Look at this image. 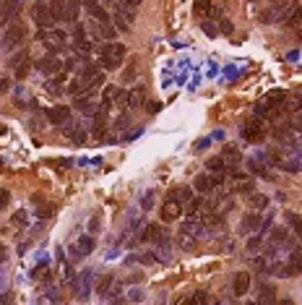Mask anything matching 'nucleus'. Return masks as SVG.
Listing matches in <instances>:
<instances>
[{
  "instance_id": "obj_18",
  "label": "nucleus",
  "mask_w": 302,
  "mask_h": 305,
  "mask_svg": "<svg viewBox=\"0 0 302 305\" xmlns=\"http://www.w3.org/2000/svg\"><path fill=\"white\" fill-rule=\"evenodd\" d=\"M146 102V89H133L131 94H128V105L131 107H138V105H144Z\"/></svg>"
},
{
  "instance_id": "obj_45",
  "label": "nucleus",
  "mask_w": 302,
  "mask_h": 305,
  "mask_svg": "<svg viewBox=\"0 0 302 305\" xmlns=\"http://www.w3.org/2000/svg\"><path fill=\"white\" fill-rule=\"evenodd\" d=\"M104 3H112V0H104Z\"/></svg>"
},
{
  "instance_id": "obj_29",
  "label": "nucleus",
  "mask_w": 302,
  "mask_h": 305,
  "mask_svg": "<svg viewBox=\"0 0 302 305\" xmlns=\"http://www.w3.org/2000/svg\"><path fill=\"white\" fill-rule=\"evenodd\" d=\"M289 266H292L295 271H300V269H302V251H300V248H295V253H292V264H289Z\"/></svg>"
},
{
  "instance_id": "obj_1",
  "label": "nucleus",
  "mask_w": 302,
  "mask_h": 305,
  "mask_svg": "<svg viewBox=\"0 0 302 305\" xmlns=\"http://www.w3.org/2000/svg\"><path fill=\"white\" fill-rule=\"evenodd\" d=\"M292 10H295L292 0H271L269 10H263L261 21H263V24H276V21H284L289 13H292Z\"/></svg>"
},
{
  "instance_id": "obj_21",
  "label": "nucleus",
  "mask_w": 302,
  "mask_h": 305,
  "mask_svg": "<svg viewBox=\"0 0 302 305\" xmlns=\"http://www.w3.org/2000/svg\"><path fill=\"white\" fill-rule=\"evenodd\" d=\"M208 10H211V0H195V3H193V13H195V16L203 18Z\"/></svg>"
},
{
  "instance_id": "obj_36",
  "label": "nucleus",
  "mask_w": 302,
  "mask_h": 305,
  "mask_svg": "<svg viewBox=\"0 0 302 305\" xmlns=\"http://www.w3.org/2000/svg\"><path fill=\"white\" fill-rule=\"evenodd\" d=\"M52 211H55V206H52V203H50V206H42V209H39L37 214H39V217H50Z\"/></svg>"
},
{
  "instance_id": "obj_14",
  "label": "nucleus",
  "mask_w": 302,
  "mask_h": 305,
  "mask_svg": "<svg viewBox=\"0 0 302 305\" xmlns=\"http://www.w3.org/2000/svg\"><path fill=\"white\" fill-rule=\"evenodd\" d=\"M219 156L224 159V167H235L237 162H242V159H240V149H237V146H224V152L219 154Z\"/></svg>"
},
{
  "instance_id": "obj_39",
  "label": "nucleus",
  "mask_w": 302,
  "mask_h": 305,
  "mask_svg": "<svg viewBox=\"0 0 302 305\" xmlns=\"http://www.w3.org/2000/svg\"><path fill=\"white\" fill-rule=\"evenodd\" d=\"M159 110H161L159 102H151V105H149V112H159Z\"/></svg>"
},
{
  "instance_id": "obj_12",
  "label": "nucleus",
  "mask_w": 302,
  "mask_h": 305,
  "mask_svg": "<svg viewBox=\"0 0 302 305\" xmlns=\"http://www.w3.org/2000/svg\"><path fill=\"white\" fill-rule=\"evenodd\" d=\"M18 5H21V0H0V24H5V21L13 18Z\"/></svg>"
},
{
  "instance_id": "obj_38",
  "label": "nucleus",
  "mask_w": 302,
  "mask_h": 305,
  "mask_svg": "<svg viewBox=\"0 0 302 305\" xmlns=\"http://www.w3.org/2000/svg\"><path fill=\"white\" fill-rule=\"evenodd\" d=\"M110 282H112V277H110V274H107V277H104V279H102V287H99V290H102V292H104V290H107V285H110Z\"/></svg>"
},
{
  "instance_id": "obj_7",
  "label": "nucleus",
  "mask_w": 302,
  "mask_h": 305,
  "mask_svg": "<svg viewBox=\"0 0 302 305\" xmlns=\"http://www.w3.org/2000/svg\"><path fill=\"white\" fill-rule=\"evenodd\" d=\"M180 214H182V203L172 201V198H167L164 203H161V219L164 222H175Z\"/></svg>"
},
{
  "instance_id": "obj_19",
  "label": "nucleus",
  "mask_w": 302,
  "mask_h": 305,
  "mask_svg": "<svg viewBox=\"0 0 302 305\" xmlns=\"http://www.w3.org/2000/svg\"><path fill=\"white\" fill-rule=\"evenodd\" d=\"M258 224H261V217H258V214H248V217L242 219V232H253V230H258Z\"/></svg>"
},
{
  "instance_id": "obj_33",
  "label": "nucleus",
  "mask_w": 302,
  "mask_h": 305,
  "mask_svg": "<svg viewBox=\"0 0 302 305\" xmlns=\"http://www.w3.org/2000/svg\"><path fill=\"white\" fill-rule=\"evenodd\" d=\"M8 201H10V193L0 188V209H5V206H8Z\"/></svg>"
},
{
  "instance_id": "obj_34",
  "label": "nucleus",
  "mask_w": 302,
  "mask_h": 305,
  "mask_svg": "<svg viewBox=\"0 0 302 305\" xmlns=\"http://www.w3.org/2000/svg\"><path fill=\"white\" fill-rule=\"evenodd\" d=\"M208 300V295H206V292H195V295L190 298V303H206Z\"/></svg>"
},
{
  "instance_id": "obj_3",
  "label": "nucleus",
  "mask_w": 302,
  "mask_h": 305,
  "mask_svg": "<svg viewBox=\"0 0 302 305\" xmlns=\"http://www.w3.org/2000/svg\"><path fill=\"white\" fill-rule=\"evenodd\" d=\"M31 18H34V24H37L39 29H50L55 24V13H52V5H50V0H37L31 8Z\"/></svg>"
},
{
  "instance_id": "obj_25",
  "label": "nucleus",
  "mask_w": 302,
  "mask_h": 305,
  "mask_svg": "<svg viewBox=\"0 0 302 305\" xmlns=\"http://www.w3.org/2000/svg\"><path fill=\"white\" fill-rule=\"evenodd\" d=\"M261 303H276V295H274V287H269V285H263V290H261V298H258Z\"/></svg>"
},
{
  "instance_id": "obj_20",
  "label": "nucleus",
  "mask_w": 302,
  "mask_h": 305,
  "mask_svg": "<svg viewBox=\"0 0 302 305\" xmlns=\"http://www.w3.org/2000/svg\"><path fill=\"white\" fill-rule=\"evenodd\" d=\"M91 248H94V240H91V237H81V240L76 243V253L78 256H89Z\"/></svg>"
},
{
  "instance_id": "obj_40",
  "label": "nucleus",
  "mask_w": 302,
  "mask_h": 305,
  "mask_svg": "<svg viewBox=\"0 0 302 305\" xmlns=\"http://www.w3.org/2000/svg\"><path fill=\"white\" fill-rule=\"evenodd\" d=\"M89 230H91V232H97V230H99V219H91V224H89Z\"/></svg>"
},
{
  "instance_id": "obj_4",
  "label": "nucleus",
  "mask_w": 302,
  "mask_h": 305,
  "mask_svg": "<svg viewBox=\"0 0 302 305\" xmlns=\"http://www.w3.org/2000/svg\"><path fill=\"white\" fill-rule=\"evenodd\" d=\"M24 39H26V29H24V24H18V21H16V24H10L8 31H5L3 47H5V50H13L16 44H21Z\"/></svg>"
},
{
  "instance_id": "obj_11",
  "label": "nucleus",
  "mask_w": 302,
  "mask_h": 305,
  "mask_svg": "<svg viewBox=\"0 0 302 305\" xmlns=\"http://www.w3.org/2000/svg\"><path fill=\"white\" fill-rule=\"evenodd\" d=\"M47 118L55 123V126H63V123L71 118V107H65V105H55L47 110Z\"/></svg>"
},
{
  "instance_id": "obj_17",
  "label": "nucleus",
  "mask_w": 302,
  "mask_h": 305,
  "mask_svg": "<svg viewBox=\"0 0 302 305\" xmlns=\"http://www.w3.org/2000/svg\"><path fill=\"white\" fill-rule=\"evenodd\" d=\"M39 71H44V73H57V71H60V60H57V58H52V55H50V58H44L42 63H39Z\"/></svg>"
},
{
  "instance_id": "obj_42",
  "label": "nucleus",
  "mask_w": 302,
  "mask_h": 305,
  "mask_svg": "<svg viewBox=\"0 0 302 305\" xmlns=\"http://www.w3.org/2000/svg\"><path fill=\"white\" fill-rule=\"evenodd\" d=\"M208 141H211V139H201L198 144H195V149H203V146H208Z\"/></svg>"
},
{
  "instance_id": "obj_10",
  "label": "nucleus",
  "mask_w": 302,
  "mask_h": 305,
  "mask_svg": "<svg viewBox=\"0 0 302 305\" xmlns=\"http://www.w3.org/2000/svg\"><path fill=\"white\" fill-rule=\"evenodd\" d=\"M222 177L224 175H214V177L211 175H198L193 185H195V190H201V193H208V190H211L216 183H222Z\"/></svg>"
},
{
  "instance_id": "obj_22",
  "label": "nucleus",
  "mask_w": 302,
  "mask_h": 305,
  "mask_svg": "<svg viewBox=\"0 0 302 305\" xmlns=\"http://www.w3.org/2000/svg\"><path fill=\"white\" fill-rule=\"evenodd\" d=\"M169 198L177 201V203H188V201H190V190H188V188H175V190L169 193Z\"/></svg>"
},
{
  "instance_id": "obj_24",
  "label": "nucleus",
  "mask_w": 302,
  "mask_h": 305,
  "mask_svg": "<svg viewBox=\"0 0 302 305\" xmlns=\"http://www.w3.org/2000/svg\"><path fill=\"white\" fill-rule=\"evenodd\" d=\"M76 107H78V110H84V112H89V115H94V112H97V110H94V102H91L89 97L76 99Z\"/></svg>"
},
{
  "instance_id": "obj_8",
  "label": "nucleus",
  "mask_w": 302,
  "mask_h": 305,
  "mask_svg": "<svg viewBox=\"0 0 302 305\" xmlns=\"http://www.w3.org/2000/svg\"><path fill=\"white\" fill-rule=\"evenodd\" d=\"M39 39L47 44L50 50H60L63 44H65V34H63V31H42Z\"/></svg>"
},
{
  "instance_id": "obj_43",
  "label": "nucleus",
  "mask_w": 302,
  "mask_h": 305,
  "mask_svg": "<svg viewBox=\"0 0 302 305\" xmlns=\"http://www.w3.org/2000/svg\"><path fill=\"white\" fill-rule=\"evenodd\" d=\"M123 3H128V5H138L141 0H123Z\"/></svg>"
},
{
  "instance_id": "obj_5",
  "label": "nucleus",
  "mask_w": 302,
  "mask_h": 305,
  "mask_svg": "<svg viewBox=\"0 0 302 305\" xmlns=\"http://www.w3.org/2000/svg\"><path fill=\"white\" fill-rule=\"evenodd\" d=\"M84 8H86V13L97 21V24H102V26H107L110 24V13L104 10V5H99L97 0H84Z\"/></svg>"
},
{
  "instance_id": "obj_9",
  "label": "nucleus",
  "mask_w": 302,
  "mask_h": 305,
  "mask_svg": "<svg viewBox=\"0 0 302 305\" xmlns=\"http://www.w3.org/2000/svg\"><path fill=\"white\" fill-rule=\"evenodd\" d=\"M248 290H250V274L248 271H237L235 279H232V292L235 295H245Z\"/></svg>"
},
{
  "instance_id": "obj_2",
  "label": "nucleus",
  "mask_w": 302,
  "mask_h": 305,
  "mask_svg": "<svg viewBox=\"0 0 302 305\" xmlns=\"http://www.w3.org/2000/svg\"><path fill=\"white\" fill-rule=\"evenodd\" d=\"M125 52H128L125 44H120V42H107V44H102V50H99L104 68H118L125 58Z\"/></svg>"
},
{
  "instance_id": "obj_35",
  "label": "nucleus",
  "mask_w": 302,
  "mask_h": 305,
  "mask_svg": "<svg viewBox=\"0 0 302 305\" xmlns=\"http://www.w3.org/2000/svg\"><path fill=\"white\" fill-rule=\"evenodd\" d=\"M219 29H222V31H227V34H229V31H232V24H229V21H224L222 16H219Z\"/></svg>"
},
{
  "instance_id": "obj_28",
  "label": "nucleus",
  "mask_w": 302,
  "mask_h": 305,
  "mask_svg": "<svg viewBox=\"0 0 302 305\" xmlns=\"http://www.w3.org/2000/svg\"><path fill=\"white\" fill-rule=\"evenodd\" d=\"M284 21H287V24L292 26V29H300V21H302V16H300V10L295 8L292 13H289V18H284Z\"/></svg>"
},
{
  "instance_id": "obj_32",
  "label": "nucleus",
  "mask_w": 302,
  "mask_h": 305,
  "mask_svg": "<svg viewBox=\"0 0 302 305\" xmlns=\"http://www.w3.org/2000/svg\"><path fill=\"white\" fill-rule=\"evenodd\" d=\"M266 203H269V198H266V196H258V193L253 196V206H255V209H263Z\"/></svg>"
},
{
  "instance_id": "obj_15",
  "label": "nucleus",
  "mask_w": 302,
  "mask_h": 305,
  "mask_svg": "<svg viewBox=\"0 0 302 305\" xmlns=\"http://www.w3.org/2000/svg\"><path fill=\"white\" fill-rule=\"evenodd\" d=\"M164 237V230L159 227V224H149V227L144 230V235H141V240H146V243H156V240H161Z\"/></svg>"
},
{
  "instance_id": "obj_30",
  "label": "nucleus",
  "mask_w": 302,
  "mask_h": 305,
  "mask_svg": "<svg viewBox=\"0 0 302 305\" xmlns=\"http://www.w3.org/2000/svg\"><path fill=\"white\" fill-rule=\"evenodd\" d=\"M125 81H136V60H131V65H128V71H125Z\"/></svg>"
},
{
  "instance_id": "obj_6",
  "label": "nucleus",
  "mask_w": 302,
  "mask_h": 305,
  "mask_svg": "<svg viewBox=\"0 0 302 305\" xmlns=\"http://www.w3.org/2000/svg\"><path fill=\"white\" fill-rule=\"evenodd\" d=\"M242 139L250 141V144H258L263 139V126H261L258 118H253V120H248L245 126H242Z\"/></svg>"
},
{
  "instance_id": "obj_16",
  "label": "nucleus",
  "mask_w": 302,
  "mask_h": 305,
  "mask_svg": "<svg viewBox=\"0 0 302 305\" xmlns=\"http://www.w3.org/2000/svg\"><path fill=\"white\" fill-rule=\"evenodd\" d=\"M63 126H65V123H63ZM63 133H65V136H68V139H71L73 144H86V133L81 131V128H73V126H65V128H63Z\"/></svg>"
},
{
  "instance_id": "obj_23",
  "label": "nucleus",
  "mask_w": 302,
  "mask_h": 305,
  "mask_svg": "<svg viewBox=\"0 0 302 305\" xmlns=\"http://www.w3.org/2000/svg\"><path fill=\"white\" fill-rule=\"evenodd\" d=\"M31 58H26V60H21L18 65H16V78H18V81H21V78H26L29 76V71H31Z\"/></svg>"
},
{
  "instance_id": "obj_27",
  "label": "nucleus",
  "mask_w": 302,
  "mask_h": 305,
  "mask_svg": "<svg viewBox=\"0 0 302 305\" xmlns=\"http://www.w3.org/2000/svg\"><path fill=\"white\" fill-rule=\"evenodd\" d=\"M248 164H250V169H253L255 175H261V177H271V175H269V169H266L263 164H258V162H255V159H250Z\"/></svg>"
},
{
  "instance_id": "obj_26",
  "label": "nucleus",
  "mask_w": 302,
  "mask_h": 305,
  "mask_svg": "<svg viewBox=\"0 0 302 305\" xmlns=\"http://www.w3.org/2000/svg\"><path fill=\"white\" fill-rule=\"evenodd\" d=\"M206 164H208V169H214V172H222V169H227L222 156H211V159H208Z\"/></svg>"
},
{
  "instance_id": "obj_13",
  "label": "nucleus",
  "mask_w": 302,
  "mask_h": 305,
  "mask_svg": "<svg viewBox=\"0 0 302 305\" xmlns=\"http://www.w3.org/2000/svg\"><path fill=\"white\" fill-rule=\"evenodd\" d=\"M73 42H76V50H81V52H86V50H91V39L86 37V26H76V31H73Z\"/></svg>"
},
{
  "instance_id": "obj_31",
  "label": "nucleus",
  "mask_w": 302,
  "mask_h": 305,
  "mask_svg": "<svg viewBox=\"0 0 302 305\" xmlns=\"http://www.w3.org/2000/svg\"><path fill=\"white\" fill-rule=\"evenodd\" d=\"M26 58H29V52H18V55H13V58H10L8 63H10V68H16L21 60H26Z\"/></svg>"
},
{
  "instance_id": "obj_41",
  "label": "nucleus",
  "mask_w": 302,
  "mask_h": 305,
  "mask_svg": "<svg viewBox=\"0 0 302 305\" xmlns=\"http://www.w3.org/2000/svg\"><path fill=\"white\" fill-rule=\"evenodd\" d=\"M8 86H10V81H8V78H3V81H0V92H8Z\"/></svg>"
},
{
  "instance_id": "obj_37",
  "label": "nucleus",
  "mask_w": 302,
  "mask_h": 305,
  "mask_svg": "<svg viewBox=\"0 0 302 305\" xmlns=\"http://www.w3.org/2000/svg\"><path fill=\"white\" fill-rule=\"evenodd\" d=\"M289 222H292L295 230H300V217H297V214H289Z\"/></svg>"
},
{
  "instance_id": "obj_44",
  "label": "nucleus",
  "mask_w": 302,
  "mask_h": 305,
  "mask_svg": "<svg viewBox=\"0 0 302 305\" xmlns=\"http://www.w3.org/2000/svg\"><path fill=\"white\" fill-rule=\"evenodd\" d=\"M3 258H5V251H3V248H0V261H3Z\"/></svg>"
}]
</instances>
